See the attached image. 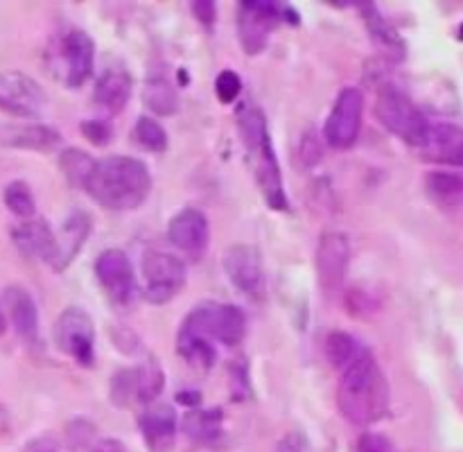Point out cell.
<instances>
[{
	"label": "cell",
	"mask_w": 463,
	"mask_h": 452,
	"mask_svg": "<svg viewBox=\"0 0 463 452\" xmlns=\"http://www.w3.org/2000/svg\"><path fill=\"white\" fill-rule=\"evenodd\" d=\"M163 389H165V373L161 369V362L149 357L145 364H140V405H154Z\"/></svg>",
	"instance_id": "obj_33"
},
{
	"label": "cell",
	"mask_w": 463,
	"mask_h": 452,
	"mask_svg": "<svg viewBox=\"0 0 463 452\" xmlns=\"http://www.w3.org/2000/svg\"><path fill=\"white\" fill-rule=\"evenodd\" d=\"M184 432L185 437L193 438L194 443L202 446H215L217 441L224 438V411L220 407L213 410H190L184 416Z\"/></svg>",
	"instance_id": "obj_24"
},
{
	"label": "cell",
	"mask_w": 463,
	"mask_h": 452,
	"mask_svg": "<svg viewBox=\"0 0 463 452\" xmlns=\"http://www.w3.org/2000/svg\"><path fill=\"white\" fill-rule=\"evenodd\" d=\"M81 136L93 145H107L113 138V127L109 120L102 118H93V120L81 122Z\"/></svg>",
	"instance_id": "obj_36"
},
{
	"label": "cell",
	"mask_w": 463,
	"mask_h": 452,
	"mask_svg": "<svg viewBox=\"0 0 463 452\" xmlns=\"http://www.w3.org/2000/svg\"><path fill=\"white\" fill-rule=\"evenodd\" d=\"M190 9H193L194 18H197L202 25H206V27L215 25V18H217L215 3H211V0H199V3H193V7Z\"/></svg>",
	"instance_id": "obj_40"
},
{
	"label": "cell",
	"mask_w": 463,
	"mask_h": 452,
	"mask_svg": "<svg viewBox=\"0 0 463 452\" xmlns=\"http://www.w3.org/2000/svg\"><path fill=\"white\" fill-rule=\"evenodd\" d=\"M170 242L193 260H202L211 242V224L206 212L199 208H184L167 224Z\"/></svg>",
	"instance_id": "obj_15"
},
{
	"label": "cell",
	"mask_w": 463,
	"mask_h": 452,
	"mask_svg": "<svg viewBox=\"0 0 463 452\" xmlns=\"http://www.w3.org/2000/svg\"><path fill=\"white\" fill-rule=\"evenodd\" d=\"M149 452H170L176 443V414L170 405H149L138 419Z\"/></svg>",
	"instance_id": "obj_20"
},
{
	"label": "cell",
	"mask_w": 463,
	"mask_h": 452,
	"mask_svg": "<svg viewBox=\"0 0 463 452\" xmlns=\"http://www.w3.org/2000/svg\"><path fill=\"white\" fill-rule=\"evenodd\" d=\"M134 136H136V143H138L140 147L154 154L165 152L167 145H170V138H167L163 125L152 116H140L138 120H136Z\"/></svg>",
	"instance_id": "obj_32"
},
{
	"label": "cell",
	"mask_w": 463,
	"mask_h": 452,
	"mask_svg": "<svg viewBox=\"0 0 463 452\" xmlns=\"http://www.w3.org/2000/svg\"><path fill=\"white\" fill-rule=\"evenodd\" d=\"M235 122H238L244 149L251 156L253 176H256L258 188H260L267 206H271L274 211H285L288 208V193H285L283 174H280L279 156L274 152L265 113L253 102H244L240 104L238 113H235Z\"/></svg>",
	"instance_id": "obj_3"
},
{
	"label": "cell",
	"mask_w": 463,
	"mask_h": 452,
	"mask_svg": "<svg viewBox=\"0 0 463 452\" xmlns=\"http://www.w3.org/2000/svg\"><path fill=\"white\" fill-rule=\"evenodd\" d=\"M317 280L328 298L337 297L344 289L348 265H351V244L339 231H326L317 244Z\"/></svg>",
	"instance_id": "obj_11"
},
{
	"label": "cell",
	"mask_w": 463,
	"mask_h": 452,
	"mask_svg": "<svg viewBox=\"0 0 463 452\" xmlns=\"http://www.w3.org/2000/svg\"><path fill=\"white\" fill-rule=\"evenodd\" d=\"M131 93H134V81L125 68H107L98 77L93 89V99L99 108H104L111 116H118L122 108L129 104Z\"/></svg>",
	"instance_id": "obj_22"
},
{
	"label": "cell",
	"mask_w": 463,
	"mask_h": 452,
	"mask_svg": "<svg viewBox=\"0 0 463 452\" xmlns=\"http://www.w3.org/2000/svg\"><path fill=\"white\" fill-rule=\"evenodd\" d=\"M66 438L68 447L72 452H89L93 447V443L98 441L95 438V425L90 423L89 419H75L68 423L66 428Z\"/></svg>",
	"instance_id": "obj_34"
},
{
	"label": "cell",
	"mask_w": 463,
	"mask_h": 452,
	"mask_svg": "<svg viewBox=\"0 0 463 452\" xmlns=\"http://www.w3.org/2000/svg\"><path fill=\"white\" fill-rule=\"evenodd\" d=\"M425 188L437 203H459L463 199V179L455 172L432 170L425 176Z\"/></svg>",
	"instance_id": "obj_29"
},
{
	"label": "cell",
	"mask_w": 463,
	"mask_h": 452,
	"mask_svg": "<svg viewBox=\"0 0 463 452\" xmlns=\"http://www.w3.org/2000/svg\"><path fill=\"white\" fill-rule=\"evenodd\" d=\"M301 156L307 167L317 165V163L321 161V156H324V152H321V143L317 140V136L312 134V131L301 140Z\"/></svg>",
	"instance_id": "obj_39"
},
{
	"label": "cell",
	"mask_w": 463,
	"mask_h": 452,
	"mask_svg": "<svg viewBox=\"0 0 463 452\" xmlns=\"http://www.w3.org/2000/svg\"><path fill=\"white\" fill-rule=\"evenodd\" d=\"M48 104L43 86L21 71L0 72V111L16 118H36Z\"/></svg>",
	"instance_id": "obj_13"
},
{
	"label": "cell",
	"mask_w": 463,
	"mask_h": 452,
	"mask_svg": "<svg viewBox=\"0 0 463 452\" xmlns=\"http://www.w3.org/2000/svg\"><path fill=\"white\" fill-rule=\"evenodd\" d=\"M355 452H396L393 443L384 434L364 432L355 443Z\"/></svg>",
	"instance_id": "obj_38"
},
{
	"label": "cell",
	"mask_w": 463,
	"mask_h": 452,
	"mask_svg": "<svg viewBox=\"0 0 463 452\" xmlns=\"http://www.w3.org/2000/svg\"><path fill=\"white\" fill-rule=\"evenodd\" d=\"M12 242L16 244L18 251L25 258L32 260H43L45 265L52 258V247H54V231L50 229V224L41 217L34 220L21 221L12 229Z\"/></svg>",
	"instance_id": "obj_23"
},
{
	"label": "cell",
	"mask_w": 463,
	"mask_h": 452,
	"mask_svg": "<svg viewBox=\"0 0 463 452\" xmlns=\"http://www.w3.org/2000/svg\"><path fill=\"white\" fill-rule=\"evenodd\" d=\"M288 16L297 18V14L280 3H262L249 0L238 7V39L249 57L260 54L269 43V36Z\"/></svg>",
	"instance_id": "obj_7"
},
{
	"label": "cell",
	"mask_w": 463,
	"mask_h": 452,
	"mask_svg": "<svg viewBox=\"0 0 463 452\" xmlns=\"http://www.w3.org/2000/svg\"><path fill=\"white\" fill-rule=\"evenodd\" d=\"M362 116H364V93L357 86H346L339 90L324 125L326 143L335 149H351L360 136Z\"/></svg>",
	"instance_id": "obj_10"
},
{
	"label": "cell",
	"mask_w": 463,
	"mask_h": 452,
	"mask_svg": "<svg viewBox=\"0 0 463 452\" xmlns=\"http://www.w3.org/2000/svg\"><path fill=\"white\" fill-rule=\"evenodd\" d=\"M179 330L211 344L220 342L224 346H238L247 334V316L231 303L202 301L188 312Z\"/></svg>",
	"instance_id": "obj_4"
},
{
	"label": "cell",
	"mask_w": 463,
	"mask_h": 452,
	"mask_svg": "<svg viewBox=\"0 0 463 452\" xmlns=\"http://www.w3.org/2000/svg\"><path fill=\"white\" fill-rule=\"evenodd\" d=\"M357 12L364 18V25L366 30H369L371 41H373L375 48L380 50V54H383L384 59H389V61H402L407 54L405 41L398 34L396 27L384 18V14L380 12L373 3L357 5Z\"/></svg>",
	"instance_id": "obj_21"
},
{
	"label": "cell",
	"mask_w": 463,
	"mask_h": 452,
	"mask_svg": "<svg viewBox=\"0 0 463 452\" xmlns=\"http://www.w3.org/2000/svg\"><path fill=\"white\" fill-rule=\"evenodd\" d=\"M5 333H7V315H5L3 303H0V337H3Z\"/></svg>",
	"instance_id": "obj_45"
},
{
	"label": "cell",
	"mask_w": 463,
	"mask_h": 452,
	"mask_svg": "<svg viewBox=\"0 0 463 452\" xmlns=\"http://www.w3.org/2000/svg\"><path fill=\"white\" fill-rule=\"evenodd\" d=\"M373 113L389 134H393L414 149L419 147V143L425 136V129L430 125V120L420 111L419 104L405 90H401L393 84L380 86L378 95H375Z\"/></svg>",
	"instance_id": "obj_5"
},
{
	"label": "cell",
	"mask_w": 463,
	"mask_h": 452,
	"mask_svg": "<svg viewBox=\"0 0 463 452\" xmlns=\"http://www.w3.org/2000/svg\"><path fill=\"white\" fill-rule=\"evenodd\" d=\"M152 193V174L147 165L134 156H107L98 161L86 194L109 211H136Z\"/></svg>",
	"instance_id": "obj_2"
},
{
	"label": "cell",
	"mask_w": 463,
	"mask_h": 452,
	"mask_svg": "<svg viewBox=\"0 0 463 452\" xmlns=\"http://www.w3.org/2000/svg\"><path fill=\"white\" fill-rule=\"evenodd\" d=\"M109 398L116 407H136L140 405V364L120 369L111 378Z\"/></svg>",
	"instance_id": "obj_27"
},
{
	"label": "cell",
	"mask_w": 463,
	"mask_h": 452,
	"mask_svg": "<svg viewBox=\"0 0 463 452\" xmlns=\"http://www.w3.org/2000/svg\"><path fill=\"white\" fill-rule=\"evenodd\" d=\"M229 389L238 400H244L249 396V373L242 360H235L229 366Z\"/></svg>",
	"instance_id": "obj_37"
},
{
	"label": "cell",
	"mask_w": 463,
	"mask_h": 452,
	"mask_svg": "<svg viewBox=\"0 0 463 452\" xmlns=\"http://www.w3.org/2000/svg\"><path fill=\"white\" fill-rule=\"evenodd\" d=\"M3 310L18 337L30 346H41V319L34 297L23 285L14 283L3 289Z\"/></svg>",
	"instance_id": "obj_16"
},
{
	"label": "cell",
	"mask_w": 463,
	"mask_h": 452,
	"mask_svg": "<svg viewBox=\"0 0 463 452\" xmlns=\"http://www.w3.org/2000/svg\"><path fill=\"white\" fill-rule=\"evenodd\" d=\"M143 294L154 306L170 303L184 289L188 269L179 256L161 249H147L143 256Z\"/></svg>",
	"instance_id": "obj_6"
},
{
	"label": "cell",
	"mask_w": 463,
	"mask_h": 452,
	"mask_svg": "<svg viewBox=\"0 0 463 452\" xmlns=\"http://www.w3.org/2000/svg\"><path fill=\"white\" fill-rule=\"evenodd\" d=\"M362 346L351 333H344V330H335L326 337V357L333 364V369L344 371L357 355H360Z\"/></svg>",
	"instance_id": "obj_31"
},
{
	"label": "cell",
	"mask_w": 463,
	"mask_h": 452,
	"mask_svg": "<svg viewBox=\"0 0 463 452\" xmlns=\"http://www.w3.org/2000/svg\"><path fill=\"white\" fill-rule=\"evenodd\" d=\"M61 57L66 63V84L80 89L93 75L95 41L84 30H71L61 41Z\"/></svg>",
	"instance_id": "obj_18"
},
{
	"label": "cell",
	"mask_w": 463,
	"mask_h": 452,
	"mask_svg": "<svg viewBox=\"0 0 463 452\" xmlns=\"http://www.w3.org/2000/svg\"><path fill=\"white\" fill-rule=\"evenodd\" d=\"M215 93L222 104H231L242 93V80L235 71H222L215 80Z\"/></svg>",
	"instance_id": "obj_35"
},
{
	"label": "cell",
	"mask_w": 463,
	"mask_h": 452,
	"mask_svg": "<svg viewBox=\"0 0 463 452\" xmlns=\"http://www.w3.org/2000/svg\"><path fill=\"white\" fill-rule=\"evenodd\" d=\"M89 452H129V450H127L125 443L118 441V438H99V441L93 443V447H90Z\"/></svg>",
	"instance_id": "obj_42"
},
{
	"label": "cell",
	"mask_w": 463,
	"mask_h": 452,
	"mask_svg": "<svg viewBox=\"0 0 463 452\" xmlns=\"http://www.w3.org/2000/svg\"><path fill=\"white\" fill-rule=\"evenodd\" d=\"M95 167H98V158H93L89 152L80 147H66L59 154V170H61V174L66 176V181L72 188L84 190V193Z\"/></svg>",
	"instance_id": "obj_26"
},
{
	"label": "cell",
	"mask_w": 463,
	"mask_h": 452,
	"mask_svg": "<svg viewBox=\"0 0 463 452\" xmlns=\"http://www.w3.org/2000/svg\"><path fill=\"white\" fill-rule=\"evenodd\" d=\"M3 202H5V208H7L14 217H18L21 221L34 220L36 217L34 193H32V188L27 185V181L23 179L9 181L3 190Z\"/></svg>",
	"instance_id": "obj_30"
},
{
	"label": "cell",
	"mask_w": 463,
	"mask_h": 452,
	"mask_svg": "<svg viewBox=\"0 0 463 452\" xmlns=\"http://www.w3.org/2000/svg\"><path fill=\"white\" fill-rule=\"evenodd\" d=\"M416 152L420 158L437 165H463V129L455 122H430Z\"/></svg>",
	"instance_id": "obj_14"
},
{
	"label": "cell",
	"mask_w": 463,
	"mask_h": 452,
	"mask_svg": "<svg viewBox=\"0 0 463 452\" xmlns=\"http://www.w3.org/2000/svg\"><path fill=\"white\" fill-rule=\"evenodd\" d=\"M276 452H307V450H306V446H303V441L298 434H288V437L279 443V450Z\"/></svg>",
	"instance_id": "obj_43"
},
{
	"label": "cell",
	"mask_w": 463,
	"mask_h": 452,
	"mask_svg": "<svg viewBox=\"0 0 463 452\" xmlns=\"http://www.w3.org/2000/svg\"><path fill=\"white\" fill-rule=\"evenodd\" d=\"M90 231H93V220H90L89 212L75 211L63 220V224L54 231V247H52V258H50L48 265L54 271H63L75 262V258L80 256L81 247L89 240Z\"/></svg>",
	"instance_id": "obj_17"
},
{
	"label": "cell",
	"mask_w": 463,
	"mask_h": 452,
	"mask_svg": "<svg viewBox=\"0 0 463 452\" xmlns=\"http://www.w3.org/2000/svg\"><path fill=\"white\" fill-rule=\"evenodd\" d=\"M176 351H179V355L190 366L202 371L211 369L217 360V351L211 342H206L202 337H194L190 333H184V330H179V334H176Z\"/></svg>",
	"instance_id": "obj_28"
},
{
	"label": "cell",
	"mask_w": 463,
	"mask_h": 452,
	"mask_svg": "<svg viewBox=\"0 0 463 452\" xmlns=\"http://www.w3.org/2000/svg\"><path fill=\"white\" fill-rule=\"evenodd\" d=\"M95 278L113 306L131 307L140 298L134 262L122 249H107L99 253L95 260Z\"/></svg>",
	"instance_id": "obj_8"
},
{
	"label": "cell",
	"mask_w": 463,
	"mask_h": 452,
	"mask_svg": "<svg viewBox=\"0 0 463 452\" xmlns=\"http://www.w3.org/2000/svg\"><path fill=\"white\" fill-rule=\"evenodd\" d=\"M337 407L351 425H371L389 411V382L369 348L342 371L337 387Z\"/></svg>",
	"instance_id": "obj_1"
},
{
	"label": "cell",
	"mask_w": 463,
	"mask_h": 452,
	"mask_svg": "<svg viewBox=\"0 0 463 452\" xmlns=\"http://www.w3.org/2000/svg\"><path fill=\"white\" fill-rule=\"evenodd\" d=\"M222 267L231 283L253 301H262L267 294L265 267L260 251L253 244H233L222 256Z\"/></svg>",
	"instance_id": "obj_12"
},
{
	"label": "cell",
	"mask_w": 463,
	"mask_h": 452,
	"mask_svg": "<svg viewBox=\"0 0 463 452\" xmlns=\"http://www.w3.org/2000/svg\"><path fill=\"white\" fill-rule=\"evenodd\" d=\"M176 402L188 407H199L202 405V393L194 391V389H188V391H179L176 393Z\"/></svg>",
	"instance_id": "obj_44"
},
{
	"label": "cell",
	"mask_w": 463,
	"mask_h": 452,
	"mask_svg": "<svg viewBox=\"0 0 463 452\" xmlns=\"http://www.w3.org/2000/svg\"><path fill=\"white\" fill-rule=\"evenodd\" d=\"M145 107L158 116H172L179 108V93L165 72H149L143 86Z\"/></svg>",
	"instance_id": "obj_25"
},
{
	"label": "cell",
	"mask_w": 463,
	"mask_h": 452,
	"mask_svg": "<svg viewBox=\"0 0 463 452\" xmlns=\"http://www.w3.org/2000/svg\"><path fill=\"white\" fill-rule=\"evenodd\" d=\"M0 143L9 149H25V152L50 154L61 147L63 138L54 127L30 122V125H9L0 131Z\"/></svg>",
	"instance_id": "obj_19"
},
{
	"label": "cell",
	"mask_w": 463,
	"mask_h": 452,
	"mask_svg": "<svg viewBox=\"0 0 463 452\" xmlns=\"http://www.w3.org/2000/svg\"><path fill=\"white\" fill-rule=\"evenodd\" d=\"M52 339L54 346L80 366L95 364V324L81 307L71 306L57 316Z\"/></svg>",
	"instance_id": "obj_9"
},
{
	"label": "cell",
	"mask_w": 463,
	"mask_h": 452,
	"mask_svg": "<svg viewBox=\"0 0 463 452\" xmlns=\"http://www.w3.org/2000/svg\"><path fill=\"white\" fill-rule=\"evenodd\" d=\"M23 452H61V447H59V441L52 434H41V437L32 438V441L23 447Z\"/></svg>",
	"instance_id": "obj_41"
}]
</instances>
